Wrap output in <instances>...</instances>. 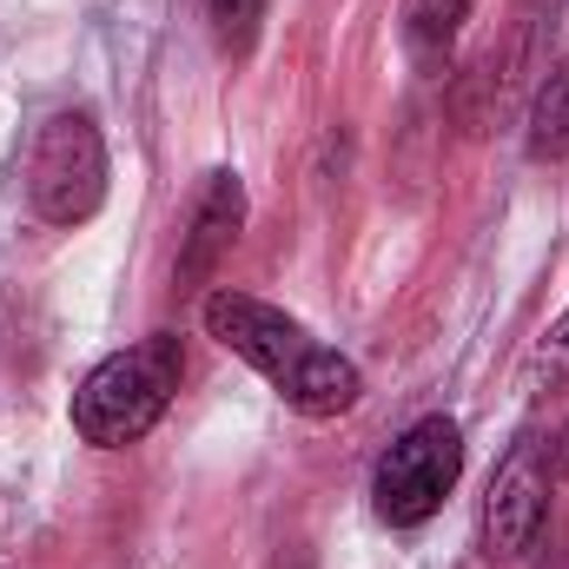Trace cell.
I'll return each instance as SVG.
<instances>
[{"mask_svg":"<svg viewBox=\"0 0 569 569\" xmlns=\"http://www.w3.org/2000/svg\"><path fill=\"white\" fill-rule=\"evenodd\" d=\"M550 443L523 437L503 470L490 477V497H483V557L490 563H523L543 537V517H550Z\"/></svg>","mask_w":569,"mask_h":569,"instance_id":"cell-5","label":"cell"},{"mask_svg":"<svg viewBox=\"0 0 569 569\" xmlns=\"http://www.w3.org/2000/svg\"><path fill=\"white\" fill-rule=\"evenodd\" d=\"M239 226H246V186L239 172H206L199 199H192V219H186V239H179V279L206 284L219 272V259L239 246Z\"/></svg>","mask_w":569,"mask_h":569,"instance_id":"cell-6","label":"cell"},{"mask_svg":"<svg viewBox=\"0 0 569 569\" xmlns=\"http://www.w3.org/2000/svg\"><path fill=\"white\" fill-rule=\"evenodd\" d=\"M569 385V311L537 338L530 365H523V391H563Z\"/></svg>","mask_w":569,"mask_h":569,"instance_id":"cell-9","label":"cell"},{"mask_svg":"<svg viewBox=\"0 0 569 569\" xmlns=\"http://www.w3.org/2000/svg\"><path fill=\"white\" fill-rule=\"evenodd\" d=\"M550 477H557V483H569V425L550 437Z\"/></svg>","mask_w":569,"mask_h":569,"instance_id":"cell-11","label":"cell"},{"mask_svg":"<svg viewBox=\"0 0 569 569\" xmlns=\"http://www.w3.org/2000/svg\"><path fill=\"white\" fill-rule=\"evenodd\" d=\"M530 159H569V60L530 100Z\"/></svg>","mask_w":569,"mask_h":569,"instance_id":"cell-7","label":"cell"},{"mask_svg":"<svg viewBox=\"0 0 569 569\" xmlns=\"http://www.w3.org/2000/svg\"><path fill=\"white\" fill-rule=\"evenodd\" d=\"M27 206L47 226H87L107 206V146L87 113H53L27 146Z\"/></svg>","mask_w":569,"mask_h":569,"instance_id":"cell-3","label":"cell"},{"mask_svg":"<svg viewBox=\"0 0 569 569\" xmlns=\"http://www.w3.org/2000/svg\"><path fill=\"white\" fill-rule=\"evenodd\" d=\"M477 0H405V40L411 53H443L457 40V27L470 20Z\"/></svg>","mask_w":569,"mask_h":569,"instance_id":"cell-8","label":"cell"},{"mask_svg":"<svg viewBox=\"0 0 569 569\" xmlns=\"http://www.w3.org/2000/svg\"><path fill=\"white\" fill-rule=\"evenodd\" d=\"M266 7H272V0H206L219 47H226V53H252V40H259V27H266Z\"/></svg>","mask_w":569,"mask_h":569,"instance_id":"cell-10","label":"cell"},{"mask_svg":"<svg viewBox=\"0 0 569 569\" xmlns=\"http://www.w3.org/2000/svg\"><path fill=\"white\" fill-rule=\"evenodd\" d=\"M457 477H463V430L450 425V418H418L378 457V470H371V510L391 530H418V523H430L443 510V497L457 490Z\"/></svg>","mask_w":569,"mask_h":569,"instance_id":"cell-4","label":"cell"},{"mask_svg":"<svg viewBox=\"0 0 569 569\" xmlns=\"http://www.w3.org/2000/svg\"><path fill=\"white\" fill-rule=\"evenodd\" d=\"M179 378H186V351L172 331H152L140 345L100 358L80 391H73V430L93 443V450H127L140 443L146 430L159 425L179 398Z\"/></svg>","mask_w":569,"mask_h":569,"instance_id":"cell-2","label":"cell"},{"mask_svg":"<svg viewBox=\"0 0 569 569\" xmlns=\"http://www.w3.org/2000/svg\"><path fill=\"white\" fill-rule=\"evenodd\" d=\"M199 318L232 358H246L279 391L298 418H345L365 398V378H358V365L345 351L318 345L298 318H284L279 305H266L252 291H212Z\"/></svg>","mask_w":569,"mask_h":569,"instance_id":"cell-1","label":"cell"}]
</instances>
